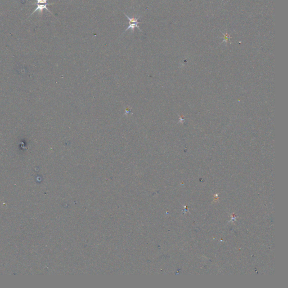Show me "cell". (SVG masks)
Masks as SVG:
<instances>
[{"instance_id": "6da1fadb", "label": "cell", "mask_w": 288, "mask_h": 288, "mask_svg": "<svg viewBox=\"0 0 288 288\" xmlns=\"http://www.w3.org/2000/svg\"><path fill=\"white\" fill-rule=\"evenodd\" d=\"M47 1L48 0H36L37 7L36 8L35 10L32 14H33L37 11H38L41 13H42L43 10H46L48 11L51 13V11L48 9L47 6L48 5H53V4H48L47 3Z\"/></svg>"}, {"instance_id": "7a4b0ae2", "label": "cell", "mask_w": 288, "mask_h": 288, "mask_svg": "<svg viewBox=\"0 0 288 288\" xmlns=\"http://www.w3.org/2000/svg\"><path fill=\"white\" fill-rule=\"evenodd\" d=\"M124 15L127 17V18L128 19V20L129 21V26L127 28V29H126L125 32L127 31L128 29H131L132 31H134V28H138L140 31H141L140 28V27L139 26V24L140 23L139 21H138V20L140 19V16H139V18H131L129 16H128L127 15H126V14L124 13Z\"/></svg>"}]
</instances>
